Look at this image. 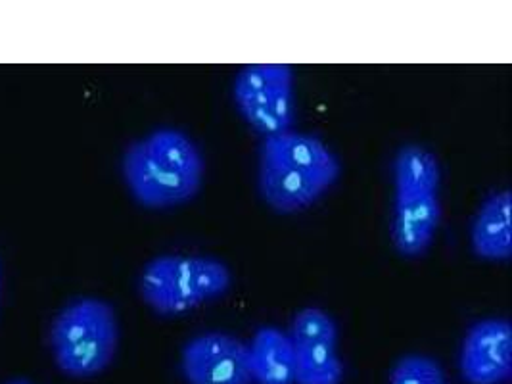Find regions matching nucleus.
<instances>
[{
    "instance_id": "1a4fd4ad",
    "label": "nucleus",
    "mask_w": 512,
    "mask_h": 384,
    "mask_svg": "<svg viewBox=\"0 0 512 384\" xmlns=\"http://www.w3.org/2000/svg\"><path fill=\"white\" fill-rule=\"evenodd\" d=\"M512 198L507 189L489 194L470 225L472 252L486 262H509L512 256Z\"/></svg>"
},
{
    "instance_id": "ddd939ff",
    "label": "nucleus",
    "mask_w": 512,
    "mask_h": 384,
    "mask_svg": "<svg viewBox=\"0 0 512 384\" xmlns=\"http://www.w3.org/2000/svg\"><path fill=\"white\" fill-rule=\"evenodd\" d=\"M388 384H447L440 361L424 354H407L394 363Z\"/></svg>"
},
{
    "instance_id": "f03ea898",
    "label": "nucleus",
    "mask_w": 512,
    "mask_h": 384,
    "mask_svg": "<svg viewBox=\"0 0 512 384\" xmlns=\"http://www.w3.org/2000/svg\"><path fill=\"white\" fill-rule=\"evenodd\" d=\"M121 175L140 206L169 210L196 198L204 183L206 160L185 131L160 127L127 146Z\"/></svg>"
},
{
    "instance_id": "7ed1b4c3",
    "label": "nucleus",
    "mask_w": 512,
    "mask_h": 384,
    "mask_svg": "<svg viewBox=\"0 0 512 384\" xmlns=\"http://www.w3.org/2000/svg\"><path fill=\"white\" fill-rule=\"evenodd\" d=\"M442 221V168L432 150L403 144L394 158L396 250L409 260L422 258L434 244Z\"/></svg>"
},
{
    "instance_id": "6e6552de",
    "label": "nucleus",
    "mask_w": 512,
    "mask_h": 384,
    "mask_svg": "<svg viewBox=\"0 0 512 384\" xmlns=\"http://www.w3.org/2000/svg\"><path fill=\"white\" fill-rule=\"evenodd\" d=\"M459 369L466 384L511 383V321L507 317L476 321L461 342Z\"/></svg>"
},
{
    "instance_id": "39448f33",
    "label": "nucleus",
    "mask_w": 512,
    "mask_h": 384,
    "mask_svg": "<svg viewBox=\"0 0 512 384\" xmlns=\"http://www.w3.org/2000/svg\"><path fill=\"white\" fill-rule=\"evenodd\" d=\"M119 323L116 310L102 298L71 300L56 315L50 348L58 369L71 379H91L116 358Z\"/></svg>"
},
{
    "instance_id": "9b49d317",
    "label": "nucleus",
    "mask_w": 512,
    "mask_h": 384,
    "mask_svg": "<svg viewBox=\"0 0 512 384\" xmlns=\"http://www.w3.org/2000/svg\"><path fill=\"white\" fill-rule=\"evenodd\" d=\"M296 377L294 384H342L344 363L338 354V344L319 342L294 346Z\"/></svg>"
},
{
    "instance_id": "0eeeda50",
    "label": "nucleus",
    "mask_w": 512,
    "mask_h": 384,
    "mask_svg": "<svg viewBox=\"0 0 512 384\" xmlns=\"http://www.w3.org/2000/svg\"><path fill=\"white\" fill-rule=\"evenodd\" d=\"M187 384H254L248 342L225 331L192 336L181 350Z\"/></svg>"
},
{
    "instance_id": "9d476101",
    "label": "nucleus",
    "mask_w": 512,
    "mask_h": 384,
    "mask_svg": "<svg viewBox=\"0 0 512 384\" xmlns=\"http://www.w3.org/2000/svg\"><path fill=\"white\" fill-rule=\"evenodd\" d=\"M254 384H294L296 350L288 333L259 327L248 342Z\"/></svg>"
},
{
    "instance_id": "f8f14e48",
    "label": "nucleus",
    "mask_w": 512,
    "mask_h": 384,
    "mask_svg": "<svg viewBox=\"0 0 512 384\" xmlns=\"http://www.w3.org/2000/svg\"><path fill=\"white\" fill-rule=\"evenodd\" d=\"M294 346L330 342L338 344L340 329L330 313L321 308H303L294 315L290 329L286 331Z\"/></svg>"
},
{
    "instance_id": "20e7f679",
    "label": "nucleus",
    "mask_w": 512,
    "mask_h": 384,
    "mask_svg": "<svg viewBox=\"0 0 512 384\" xmlns=\"http://www.w3.org/2000/svg\"><path fill=\"white\" fill-rule=\"evenodd\" d=\"M231 287V267L202 254H162L144 265L139 277L142 302L165 317L192 312Z\"/></svg>"
},
{
    "instance_id": "4468645a",
    "label": "nucleus",
    "mask_w": 512,
    "mask_h": 384,
    "mask_svg": "<svg viewBox=\"0 0 512 384\" xmlns=\"http://www.w3.org/2000/svg\"><path fill=\"white\" fill-rule=\"evenodd\" d=\"M6 384H33L31 381H27V379H14V381H10V383Z\"/></svg>"
},
{
    "instance_id": "f257e3e1",
    "label": "nucleus",
    "mask_w": 512,
    "mask_h": 384,
    "mask_svg": "<svg viewBox=\"0 0 512 384\" xmlns=\"http://www.w3.org/2000/svg\"><path fill=\"white\" fill-rule=\"evenodd\" d=\"M340 175V158L317 135L292 129L263 139L259 146L257 191L277 214L307 210Z\"/></svg>"
},
{
    "instance_id": "423d86ee",
    "label": "nucleus",
    "mask_w": 512,
    "mask_h": 384,
    "mask_svg": "<svg viewBox=\"0 0 512 384\" xmlns=\"http://www.w3.org/2000/svg\"><path fill=\"white\" fill-rule=\"evenodd\" d=\"M236 110L267 139L292 131L296 123V75L288 64H250L236 73Z\"/></svg>"
}]
</instances>
